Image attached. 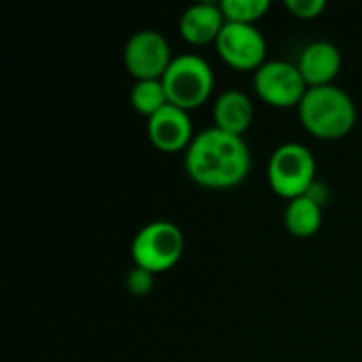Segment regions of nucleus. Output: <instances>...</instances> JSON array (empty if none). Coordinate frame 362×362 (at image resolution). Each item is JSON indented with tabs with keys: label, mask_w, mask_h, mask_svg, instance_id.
I'll return each instance as SVG.
<instances>
[{
	"label": "nucleus",
	"mask_w": 362,
	"mask_h": 362,
	"mask_svg": "<svg viewBox=\"0 0 362 362\" xmlns=\"http://www.w3.org/2000/svg\"><path fill=\"white\" fill-rule=\"evenodd\" d=\"M269 8H272L269 0H223L221 2V11L225 15V21L229 23L257 25V21L263 19Z\"/></svg>",
	"instance_id": "nucleus-15"
},
{
	"label": "nucleus",
	"mask_w": 362,
	"mask_h": 362,
	"mask_svg": "<svg viewBox=\"0 0 362 362\" xmlns=\"http://www.w3.org/2000/svg\"><path fill=\"white\" fill-rule=\"evenodd\" d=\"M146 134L155 148L161 153H178L191 146L195 134L189 110L168 104L146 121Z\"/></svg>",
	"instance_id": "nucleus-9"
},
{
	"label": "nucleus",
	"mask_w": 362,
	"mask_h": 362,
	"mask_svg": "<svg viewBox=\"0 0 362 362\" xmlns=\"http://www.w3.org/2000/svg\"><path fill=\"white\" fill-rule=\"evenodd\" d=\"M185 252V233L172 221H153L144 225L132 242L134 265L163 274L172 269Z\"/></svg>",
	"instance_id": "nucleus-5"
},
{
	"label": "nucleus",
	"mask_w": 362,
	"mask_h": 362,
	"mask_svg": "<svg viewBox=\"0 0 362 362\" xmlns=\"http://www.w3.org/2000/svg\"><path fill=\"white\" fill-rule=\"evenodd\" d=\"M308 89L310 87L301 76L299 66L284 59L265 62L255 72L257 95L274 108H299Z\"/></svg>",
	"instance_id": "nucleus-6"
},
{
	"label": "nucleus",
	"mask_w": 362,
	"mask_h": 362,
	"mask_svg": "<svg viewBox=\"0 0 362 362\" xmlns=\"http://www.w3.org/2000/svg\"><path fill=\"white\" fill-rule=\"evenodd\" d=\"M284 6L297 19H316L327 11V0H286Z\"/></svg>",
	"instance_id": "nucleus-17"
},
{
	"label": "nucleus",
	"mask_w": 362,
	"mask_h": 362,
	"mask_svg": "<svg viewBox=\"0 0 362 362\" xmlns=\"http://www.w3.org/2000/svg\"><path fill=\"white\" fill-rule=\"evenodd\" d=\"M297 66L308 87L333 85L341 70V51L329 40H316L301 51Z\"/></svg>",
	"instance_id": "nucleus-10"
},
{
	"label": "nucleus",
	"mask_w": 362,
	"mask_h": 362,
	"mask_svg": "<svg viewBox=\"0 0 362 362\" xmlns=\"http://www.w3.org/2000/svg\"><path fill=\"white\" fill-rule=\"evenodd\" d=\"M212 119L214 127L233 136H242L252 125L255 104L248 93L240 89H229L216 98L212 106Z\"/></svg>",
	"instance_id": "nucleus-12"
},
{
	"label": "nucleus",
	"mask_w": 362,
	"mask_h": 362,
	"mask_svg": "<svg viewBox=\"0 0 362 362\" xmlns=\"http://www.w3.org/2000/svg\"><path fill=\"white\" fill-rule=\"evenodd\" d=\"M125 284H127V291H129L132 295L144 297V295H148V293L153 291V286H155V274H151V272H146V269L134 265V267L129 269L127 278H125Z\"/></svg>",
	"instance_id": "nucleus-16"
},
{
	"label": "nucleus",
	"mask_w": 362,
	"mask_h": 362,
	"mask_svg": "<svg viewBox=\"0 0 362 362\" xmlns=\"http://www.w3.org/2000/svg\"><path fill=\"white\" fill-rule=\"evenodd\" d=\"M297 110L301 125L318 140H341L356 125V104L337 85L310 87Z\"/></svg>",
	"instance_id": "nucleus-2"
},
{
	"label": "nucleus",
	"mask_w": 362,
	"mask_h": 362,
	"mask_svg": "<svg viewBox=\"0 0 362 362\" xmlns=\"http://www.w3.org/2000/svg\"><path fill=\"white\" fill-rule=\"evenodd\" d=\"M170 104L193 110L199 108L214 89V70L197 53H182L176 55L161 78Z\"/></svg>",
	"instance_id": "nucleus-3"
},
{
	"label": "nucleus",
	"mask_w": 362,
	"mask_h": 362,
	"mask_svg": "<svg viewBox=\"0 0 362 362\" xmlns=\"http://www.w3.org/2000/svg\"><path fill=\"white\" fill-rule=\"evenodd\" d=\"M174 55L168 38L157 30H138L129 36L123 62L136 81H161Z\"/></svg>",
	"instance_id": "nucleus-7"
},
{
	"label": "nucleus",
	"mask_w": 362,
	"mask_h": 362,
	"mask_svg": "<svg viewBox=\"0 0 362 362\" xmlns=\"http://www.w3.org/2000/svg\"><path fill=\"white\" fill-rule=\"evenodd\" d=\"M225 15L221 11V4L216 2H199L189 6L178 21V32L182 40H187L193 47H204L210 42H216L218 34L225 28Z\"/></svg>",
	"instance_id": "nucleus-11"
},
{
	"label": "nucleus",
	"mask_w": 362,
	"mask_h": 362,
	"mask_svg": "<svg viewBox=\"0 0 362 362\" xmlns=\"http://www.w3.org/2000/svg\"><path fill=\"white\" fill-rule=\"evenodd\" d=\"M284 225L299 240L312 238L322 227V206L308 195L291 199L284 210Z\"/></svg>",
	"instance_id": "nucleus-13"
},
{
	"label": "nucleus",
	"mask_w": 362,
	"mask_h": 362,
	"mask_svg": "<svg viewBox=\"0 0 362 362\" xmlns=\"http://www.w3.org/2000/svg\"><path fill=\"white\" fill-rule=\"evenodd\" d=\"M129 102L134 110H138L146 119H151L170 104L161 81H136V85L129 91Z\"/></svg>",
	"instance_id": "nucleus-14"
},
{
	"label": "nucleus",
	"mask_w": 362,
	"mask_h": 362,
	"mask_svg": "<svg viewBox=\"0 0 362 362\" xmlns=\"http://www.w3.org/2000/svg\"><path fill=\"white\" fill-rule=\"evenodd\" d=\"M185 165L193 182L212 191L238 187L250 172L252 157L242 136L208 127L195 134L185 155Z\"/></svg>",
	"instance_id": "nucleus-1"
},
{
	"label": "nucleus",
	"mask_w": 362,
	"mask_h": 362,
	"mask_svg": "<svg viewBox=\"0 0 362 362\" xmlns=\"http://www.w3.org/2000/svg\"><path fill=\"white\" fill-rule=\"evenodd\" d=\"M214 45L218 57L238 72H257L267 62V40L257 25L227 21Z\"/></svg>",
	"instance_id": "nucleus-8"
},
{
	"label": "nucleus",
	"mask_w": 362,
	"mask_h": 362,
	"mask_svg": "<svg viewBox=\"0 0 362 362\" xmlns=\"http://www.w3.org/2000/svg\"><path fill=\"white\" fill-rule=\"evenodd\" d=\"M267 180L272 191L288 202L308 195L316 182L314 153L301 142L280 144L269 157Z\"/></svg>",
	"instance_id": "nucleus-4"
},
{
	"label": "nucleus",
	"mask_w": 362,
	"mask_h": 362,
	"mask_svg": "<svg viewBox=\"0 0 362 362\" xmlns=\"http://www.w3.org/2000/svg\"><path fill=\"white\" fill-rule=\"evenodd\" d=\"M308 197H312L318 206H327L329 204V197H331V193H329V187L325 185V182H320V180H316L314 182V187L308 191Z\"/></svg>",
	"instance_id": "nucleus-18"
}]
</instances>
